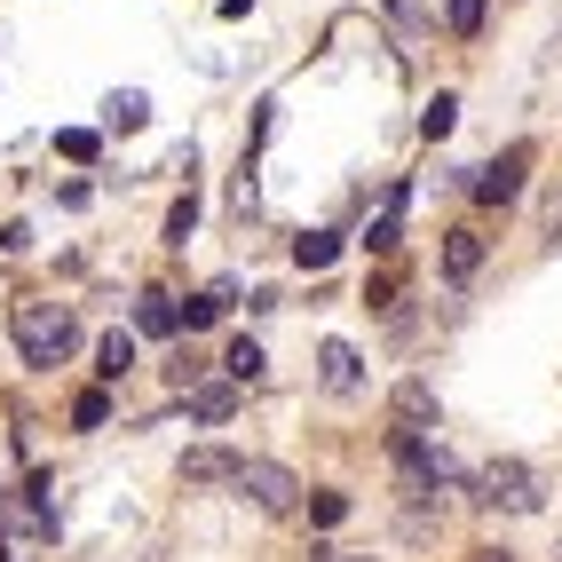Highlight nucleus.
<instances>
[{
  "label": "nucleus",
  "mask_w": 562,
  "mask_h": 562,
  "mask_svg": "<svg viewBox=\"0 0 562 562\" xmlns=\"http://www.w3.org/2000/svg\"><path fill=\"white\" fill-rule=\"evenodd\" d=\"M16 349H24V364L56 372L71 349H80V317L64 302H16Z\"/></svg>",
  "instance_id": "obj_1"
},
{
  "label": "nucleus",
  "mask_w": 562,
  "mask_h": 562,
  "mask_svg": "<svg viewBox=\"0 0 562 562\" xmlns=\"http://www.w3.org/2000/svg\"><path fill=\"white\" fill-rule=\"evenodd\" d=\"M475 499L483 507H507V515H531L539 507V475L522 468V460H492V468L475 475Z\"/></svg>",
  "instance_id": "obj_2"
},
{
  "label": "nucleus",
  "mask_w": 562,
  "mask_h": 562,
  "mask_svg": "<svg viewBox=\"0 0 562 562\" xmlns=\"http://www.w3.org/2000/svg\"><path fill=\"white\" fill-rule=\"evenodd\" d=\"M238 492L261 515H293L302 507V483H293V468H278V460H238Z\"/></svg>",
  "instance_id": "obj_3"
},
{
  "label": "nucleus",
  "mask_w": 562,
  "mask_h": 562,
  "mask_svg": "<svg viewBox=\"0 0 562 562\" xmlns=\"http://www.w3.org/2000/svg\"><path fill=\"white\" fill-rule=\"evenodd\" d=\"M522 175H531V143H507V151L475 175V199H483V206H507V199H522Z\"/></svg>",
  "instance_id": "obj_4"
},
{
  "label": "nucleus",
  "mask_w": 562,
  "mask_h": 562,
  "mask_svg": "<svg viewBox=\"0 0 562 562\" xmlns=\"http://www.w3.org/2000/svg\"><path fill=\"white\" fill-rule=\"evenodd\" d=\"M317 381H325L333 396H357V381H364V357H357L349 341H325V349H317Z\"/></svg>",
  "instance_id": "obj_5"
},
{
  "label": "nucleus",
  "mask_w": 562,
  "mask_h": 562,
  "mask_svg": "<svg viewBox=\"0 0 562 562\" xmlns=\"http://www.w3.org/2000/svg\"><path fill=\"white\" fill-rule=\"evenodd\" d=\"M389 404H396V428H404V436H420V428L436 420V389H428V381H404Z\"/></svg>",
  "instance_id": "obj_6"
},
{
  "label": "nucleus",
  "mask_w": 562,
  "mask_h": 562,
  "mask_svg": "<svg viewBox=\"0 0 562 562\" xmlns=\"http://www.w3.org/2000/svg\"><path fill=\"white\" fill-rule=\"evenodd\" d=\"M182 483H238V452H214V443L182 452Z\"/></svg>",
  "instance_id": "obj_7"
},
{
  "label": "nucleus",
  "mask_w": 562,
  "mask_h": 562,
  "mask_svg": "<svg viewBox=\"0 0 562 562\" xmlns=\"http://www.w3.org/2000/svg\"><path fill=\"white\" fill-rule=\"evenodd\" d=\"M475 270H483V238H475V231H452V238H443V278L468 285Z\"/></svg>",
  "instance_id": "obj_8"
},
{
  "label": "nucleus",
  "mask_w": 562,
  "mask_h": 562,
  "mask_svg": "<svg viewBox=\"0 0 562 562\" xmlns=\"http://www.w3.org/2000/svg\"><path fill=\"white\" fill-rule=\"evenodd\" d=\"M261 364H270V357H261V341H246V333H238V341L222 349V381H238V389H254V381H261Z\"/></svg>",
  "instance_id": "obj_9"
},
{
  "label": "nucleus",
  "mask_w": 562,
  "mask_h": 562,
  "mask_svg": "<svg viewBox=\"0 0 562 562\" xmlns=\"http://www.w3.org/2000/svg\"><path fill=\"white\" fill-rule=\"evenodd\" d=\"M191 412H199L206 428L231 420V412H238V381H199V389H191Z\"/></svg>",
  "instance_id": "obj_10"
},
{
  "label": "nucleus",
  "mask_w": 562,
  "mask_h": 562,
  "mask_svg": "<svg viewBox=\"0 0 562 562\" xmlns=\"http://www.w3.org/2000/svg\"><path fill=\"white\" fill-rule=\"evenodd\" d=\"M135 325L151 333V341H167V333H182V310L167 302V293H143V302H135Z\"/></svg>",
  "instance_id": "obj_11"
},
{
  "label": "nucleus",
  "mask_w": 562,
  "mask_h": 562,
  "mask_svg": "<svg viewBox=\"0 0 562 562\" xmlns=\"http://www.w3.org/2000/svg\"><path fill=\"white\" fill-rule=\"evenodd\" d=\"M103 120H111V127H143V120H151V95H143V88H120V95L103 103Z\"/></svg>",
  "instance_id": "obj_12"
},
{
  "label": "nucleus",
  "mask_w": 562,
  "mask_h": 562,
  "mask_svg": "<svg viewBox=\"0 0 562 562\" xmlns=\"http://www.w3.org/2000/svg\"><path fill=\"white\" fill-rule=\"evenodd\" d=\"M127 364H135V341H127V333H103V349H95V372H103V381H120Z\"/></svg>",
  "instance_id": "obj_13"
},
{
  "label": "nucleus",
  "mask_w": 562,
  "mask_h": 562,
  "mask_svg": "<svg viewBox=\"0 0 562 562\" xmlns=\"http://www.w3.org/2000/svg\"><path fill=\"white\" fill-rule=\"evenodd\" d=\"M333 254H341V238H333V231H310V238H293V261H302V270H325Z\"/></svg>",
  "instance_id": "obj_14"
},
{
  "label": "nucleus",
  "mask_w": 562,
  "mask_h": 562,
  "mask_svg": "<svg viewBox=\"0 0 562 562\" xmlns=\"http://www.w3.org/2000/svg\"><path fill=\"white\" fill-rule=\"evenodd\" d=\"M452 120H460V95H436V103L420 111V135H428V143H443V135H452Z\"/></svg>",
  "instance_id": "obj_15"
},
{
  "label": "nucleus",
  "mask_w": 562,
  "mask_h": 562,
  "mask_svg": "<svg viewBox=\"0 0 562 562\" xmlns=\"http://www.w3.org/2000/svg\"><path fill=\"white\" fill-rule=\"evenodd\" d=\"M222 310H231V285H206L191 310H182V325H222Z\"/></svg>",
  "instance_id": "obj_16"
},
{
  "label": "nucleus",
  "mask_w": 562,
  "mask_h": 562,
  "mask_svg": "<svg viewBox=\"0 0 562 562\" xmlns=\"http://www.w3.org/2000/svg\"><path fill=\"white\" fill-rule=\"evenodd\" d=\"M111 420V396L103 389H80V396H71V428H103Z\"/></svg>",
  "instance_id": "obj_17"
},
{
  "label": "nucleus",
  "mask_w": 562,
  "mask_h": 562,
  "mask_svg": "<svg viewBox=\"0 0 562 562\" xmlns=\"http://www.w3.org/2000/svg\"><path fill=\"white\" fill-rule=\"evenodd\" d=\"M396 222H404V191L389 199V214L372 222V238H364V246H372V254H396Z\"/></svg>",
  "instance_id": "obj_18"
},
{
  "label": "nucleus",
  "mask_w": 562,
  "mask_h": 562,
  "mask_svg": "<svg viewBox=\"0 0 562 562\" xmlns=\"http://www.w3.org/2000/svg\"><path fill=\"white\" fill-rule=\"evenodd\" d=\"M56 151H64V159H95V151H103V135H95V127H64V135H56Z\"/></svg>",
  "instance_id": "obj_19"
},
{
  "label": "nucleus",
  "mask_w": 562,
  "mask_h": 562,
  "mask_svg": "<svg viewBox=\"0 0 562 562\" xmlns=\"http://www.w3.org/2000/svg\"><path fill=\"white\" fill-rule=\"evenodd\" d=\"M191 222H199V199L182 191V199H175V214H167V246H182V238H191Z\"/></svg>",
  "instance_id": "obj_20"
},
{
  "label": "nucleus",
  "mask_w": 562,
  "mask_h": 562,
  "mask_svg": "<svg viewBox=\"0 0 562 562\" xmlns=\"http://www.w3.org/2000/svg\"><path fill=\"white\" fill-rule=\"evenodd\" d=\"M443 16H452V32H460V41H475V32H483V0H452Z\"/></svg>",
  "instance_id": "obj_21"
},
{
  "label": "nucleus",
  "mask_w": 562,
  "mask_h": 562,
  "mask_svg": "<svg viewBox=\"0 0 562 562\" xmlns=\"http://www.w3.org/2000/svg\"><path fill=\"white\" fill-rule=\"evenodd\" d=\"M341 515H349V499H341V492H317V499H310V522H325V531H333Z\"/></svg>",
  "instance_id": "obj_22"
},
{
  "label": "nucleus",
  "mask_w": 562,
  "mask_h": 562,
  "mask_svg": "<svg viewBox=\"0 0 562 562\" xmlns=\"http://www.w3.org/2000/svg\"><path fill=\"white\" fill-rule=\"evenodd\" d=\"M547 238L562 246V191H554V206H547Z\"/></svg>",
  "instance_id": "obj_23"
},
{
  "label": "nucleus",
  "mask_w": 562,
  "mask_h": 562,
  "mask_svg": "<svg viewBox=\"0 0 562 562\" xmlns=\"http://www.w3.org/2000/svg\"><path fill=\"white\" fill-rule=\"evenodd\" d=\"M333 562H372V554H333Z\"/></svg>",
  "instance_id": "obj_24"
}]
</instances>
